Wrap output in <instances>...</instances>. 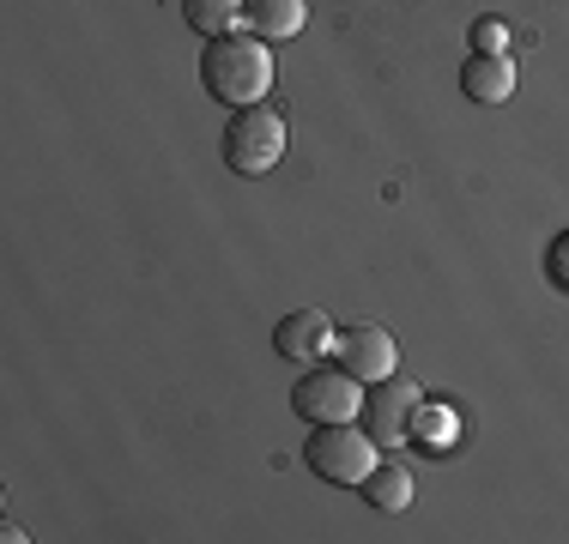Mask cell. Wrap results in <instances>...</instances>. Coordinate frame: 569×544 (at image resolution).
Here are the masks:
<instances>
[{
    "label": "cell",
    "instance_id": "obj_1",
    "mask_svg": "<svg viewBox=\"0 0 569 544\" xmlns=\"http://www.w3.org/2000/svg\"><path fill=\"white\" fill-rule=\"evenodd\" d=\"M200 85H207V98H219L224 109H249L261 103L267 91H273V43H261V37H212L207 54H200Z\"/></svg>",
    "mask_w": 569,
    "mask_h": 544
},
{
    "label": "cell",
    "instance_id": "obj_2",
    "mask_svg": "<svg viewBox=\"0 0 569 544\" xmlns=\"http://www.w3.org/2000/svg\"><path fill=\"white\" fill-rule=\"evenodd\" d=\"M303 466L321 484H351L358 490L376 472V435L363 424H316V435L303 442Z\"/></svg>",
    "mask_w": 569,
    "mask_h": 544
},
{
    "label": "cell",
    "instance_id": "obj_3",
    "mask_svg": "<svg viewBox=\"0 0 569 544\" xmlns=\"http://www.w3.org/2000/svg\"><path fill=\"white\" fill-rule=\"evenodd\" d=\"M284 158V115L267 103H249L230 115L224 128V163L237 175H267L273 163Z\"/></svg>",
    "mask_w": 569,
    "mask_h": 544
},
{
    "label": "cell",
    "instance_id": "obj_4",
    "mask_svg": "<svg viewBox=\"0 0 569 544\" xmlns=\"http://www.w3.org/2000/svg\"><path fill=\"white\" fill-rule=\"evenodd\" d=\"M291 412L303 417L309 430L316 424H358L363 412V381L351 370H309L291 387Z\"/></svg>",
    "mask_w": 569,
    "mask_h": 544
},
{
    "label": "cell",
    "instance_id": "obj_5",
    "mask_svg": "<svg viewBox=\"0 0 569 544\" xmlns=\"http://www.w3.org/2000/svg\"><path fill=\"white\" fill-rule=\"evenodd\" d=\"M425 405V393L412 387V381H376L370 393H363V430L376 435V447H400V442H412V412Z\"/></svg>",
    "mask_w": 569,
    "mask_h": 544
},
{
    "label": "cell",
    "instance_id": "obj_6",
    "mask_svg": "<svg viewBox=\"0 0 569 544\" xmlns=\"http://www.w3.org/2000/svg\"><path fill=\"white\" fill-rule=\"evenodd\" d=\"M333 351H340V370H351V375L363 381V387H376V381H388V375H395V363H400L395 339H388L376 321L340 326V339H333Z\"/></svg>",
    "mask_w": 569,
    "mask_h": 544
},
{
    "label": "cell",
    "instance_id": "obj_7",
    "mask_svg": "<svg viewBox=\"0 0 569 544\" xmlns=\"http://www.w3.org/2000/svg\"><path fill=\"white\" fill-rule=\"evenodd\" d=\"M333 339H340V326L321 315V309H297V315H284L273 326L279 357H291V363H321L333 351Z\"/></svg>",
    "mask_w": 569,
    "mask_h": 544
},
{
    "label": "cell",
    "instance_id": "obj_8",
    "mask_svg": "<svg viewBox=\"0 0 569 544\" xmlns=\"http://www.w3.org/2000/svg\"><path fill=\"white\" fill-rule=\"evenodd\" d=\"M460 91H467L472 103H509L515 98V61L509 54H467Z\"/></svg>",
    "mask_w": 569,
    "mask_h": 544
},
{
    "label": "cell",
    "instance_id": "obj_9",
    "mask_svg": "<svg viewBox=\"0 0 569 544\" xmlns=\"http://www.w3.org/2000/svg\"><path fill=\"white\" fill-rule=\"evenodd\" d=\"M242 19H249V31L261 37V43H291L309 24V0H249Z\"/></svg>",
    "mask_w": 569,
    "mask_h": 544
},
{
    "label": "cell",
    "instance_id": "obj_10",
    "mask_svg": "<svg viewBox=\"0 0 569 544\" xmlns=\"http://www.w3.org/2000/svg\"><path fill=\"white\" fill-rule=\"evenodd\" d=\"M358 490H363V502H370L376 514L412 508V472H406V466H382V460H376V472H370Z\"/></svg>",
    "mask_w": 569,
    "mask_h": 544
},
{
    "label": "cell",
    "instance_id": "obj_11",
    "mask_svg": "<svg viewBox=\"0 0 569 544\" xmlns=\"http://www.w3.org/2000/svg\"><path fill=\"white\" fill-rule=\"evenodd\" d=\"M242 12H249V0H182L188 31H200L207 43H212V37H230V31H237Z\"/></svg>",
    "mask_w": 569,
    "mask_h": 544
},
{
    "label": "cell",
    "instance_id": "obj_12",
    "mask_svg": "<svg viewBox=\"0 0 569 544\" xmlns=\"http://www.w3.org/2000/svg\"><path fill=\"white\" fill-rule=\"evenodd\" d=\"M412 442H430V447H449L455 442V417L449 412H412Z\"/></svg>",
    "mask_w": 569,
    "mask_h": 544
},
{
    "label": "cell",
    "instance_id": "obj_13",
    "mask_svg": "<svg viewBox=\"0 0 569 544\" xmlns=\"http://www.w3.org/2000/svg\"><path fill=\"white\" fill-rule=\"evenodd\" d=\"M472 54H509V24L503 19H479L472 24Z\"/></svg>",
    "mask_w": 569,
    "mask_h": 544
},
{
    "label": "cell",
    "instance_id": "obj_14",
    "mask_svg": "<svg viewBox=\"0 0 569 544\" xmlns=\"http://www.w3.org/2000/svg\"><path fill=\"white\" fill-rule=\"evenodd\" d=\"M546 272H551V279H558L563 291H569V236H558V242H551V254H546Z\"/></svg>",
    "mask_w": 569,
    "mask_h": 544
}]
</instances>
